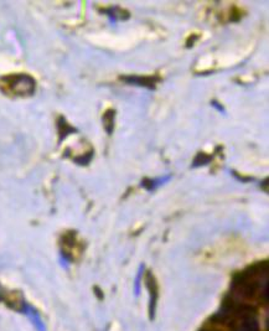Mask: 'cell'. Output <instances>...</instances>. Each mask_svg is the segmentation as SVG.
I'll use <instances>...</instances> for the list:
<instances>
[{
	"instance_id": "cell-1",
	"label": "cell",
	"mask_w": 269,
	"mask_h": 331,
	"mask_svg": "<svg viewBox=\"0 0 269 331\" xmlns=\"http://www.w3.org/2000/svg\"><path fill=\"white\" fill-rule=\"evenodd\" d=\"M237 331H259L258 323H257L256 319L246 318L244 319L243 324L238 327Z\"/></svg>"
}]
</instances>
